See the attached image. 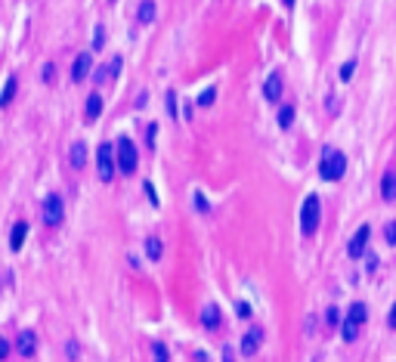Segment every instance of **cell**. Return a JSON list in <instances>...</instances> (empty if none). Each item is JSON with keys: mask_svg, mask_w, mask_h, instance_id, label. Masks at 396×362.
<instances>
[{"mask_svg": "<svg viewBox=\"0 0 396 362\" xmlns=\"http://www.w3.org/2000/svg\"><path fill=\"white\" fill-rule=\"evenodd\" d=\"M161 239H155V235H149L146 239V254H149V260H161Z\"/></svg>", "mask_w": 396, "mask_h": 362, "instance_id": "d6986e66", "label": "cell"}, {"mask_svg": "<svg viewBox=\"0 0 396 362\" xmlns=\"http://www.w3.org/2000/svg\"><path fill=\"white\" fill-rule=\"evenodd\" d=\"M347 319H353L356 325H365V319H368V306H365L362 300L350 303V310H347Z\"/></svg>", "mask_w": 396, "mask_h": 362, "instance_id": "2e32d148", "label": "cell"}, {"mask_svg": "<svg viewBox=\"0 0 396 362\" xmlns=\"http://www.w3.org/2000/svg\"><path fill=\"white\" fill-rule=\"evenodd\" d=\"M84 164H87V142H84V139H78L75 146H71V167L81 170Z\"/></svg>", "mask_w": 396, "mask_h": 362, "instance_id": "5bb4252c", "label": "cell"}, {"mask_svg": "<svg viewBox=\"0 0 396 362\" xmlns=\"http://www.w3.org/2000/svg\"><path fill=\"white\" fill-rule=\"evenodd\" d=\"M167 112L176 115V96H173V93H167Z\"/></svg>", "mask_w": 396, "mask_h": 362, "instance_id": "1f68e13d", "label": "cell"}, {"mask_svg": "<svg viewBox=\"0 0 396 362\" xmlns=\"http://www.w3.org/2000/svg\"><path fill=\"white\" fill-rule=\"evenodd\" d=\"M359 328H362V325H356L353 319H344V322H340V337H344L347 343H353L359 337Z\"/></svg>", "mask_w": 396, "mask_h": 362, "instance_id": "e0dca14e", "label": "cell"}, {"mask_svg": "<svg viewBox=\"0 0 396 362\" xmlns=\"http://www.w3.org/2000/svg\"><path fill=\"white\" fill-rule=\"evenodd\" d=\"M325 322L331 325V328L340 325V310H337V306H328V310H325Z\"/></svg>", "mask_w": 396, "mask_h": 362, "instance_id": "d4e9b609", "label": "cell"}, {"mask_svg": "<svg viewBox=\"0 0 396 362\" xmlns=\"http://www.w3.org/2000/svg\"><path fill=\"white\" fill-rule=\"evenodd\" d=\"M368 235H371V226H359L356 232H353V239H350V245H347V254L353 257V260H359V257H365V245H368Z\"/></svg>", "mask_w": 396, "mask_h": 362, "instance_id": "8992f818", "label": "cell"}, {"mask_svg": "<svg viewBox=\"0 0 396 362\" xmlns=\"http://www.w3.org/2000/svg\"><path fill=\"white\" fill-rule=\"evenodd\" d=\"M118 167L124 173L136 170V146H133V139H127V136L118 139Z\"/></svg>", "mask_w": 396, "mask_h": 362, "instance_id": "5b68a950", "label": "cell"}, {"mask_svg": "<svg viewBox=\"0 0 396 362\" xmlns=\"http://www.w3.org/2000/svg\"><path fill=\"white\" fill-rule=\"evenodd\" d=\"M102 47H105V28L96 25V31H93V50H102Z\"/></svg>", "mask_w": 396, "mask_h": 362, "instance_id": "484cf974", "label": "cell"}, {"mask_svg": "<svg viewBox=\"0 0 396 362\" xmlns=\"http://www.w3.org/2000/svg\"><path fill=\"white\" fill-rule=\"evenodd\" d=\"M16 96V78H10L7 81V87H4V93H0V105H10V99Z\"/></svg>", "mask_w": 396, "mask_h": 362, "instance_id": "7402d4cb", "label": "cell"}, {"mask_svg": "<svg viewBox=\"0 0 396 362\" xmlns=\"http://www.w3.org/2000/svg\"><path fill=\"white\" fill-rule=\"evenodd\" d=\"M99 112H102V96H99V93H90V96H87V105H84V118H87V121H96Z\"/></svg>", "mask_w": 396, "mask_h": 362, "instance_id": "4fadbf2b", "label": "cell"}, {"mask_svg": "<svg viewBox=\"0 0 396 362\" xmlns=\"http://www.w3.org/2000/svg\"><path fill=\"white\" fill-rule=\"evenodd\" d=\"M62 217H65V205H62V195L56 192H50L44 198V205H41V220L47 226H59L62 223Z\"/></svg>", "mask_w": 396, "mask_h": 362, "instance_id": "3957f363", "label": "cell"}, {"mask_svg": "<svg viewBox=\"0 0 396 362\" xmlns=\"http://www.w3.org/2000/svg\"><path fill=\"white\" fill-rule=\"evenodd\" d=\"M90 68H93V56H90V53H81V56L75 59V68H71V81L81 84L90 75Z\"/></svg>", "mask_w": 396, "mask_h": 362, "instance_id": "30bf717a", "label": "cell"}, {"mask_svg": "<svg viewBox=\"0 0 396 362\" xmlns=\"http://www.w3.org/2000/svg\"><path fill=\"white\" fill-rule=\"evenodd\" d=\"M263 96H266L269 102H279V99H282V75H279V71H273V75L266 78V84H263Z\"/></svg>", "mask_w": 396, "mask_h": 362, "instance_id": "8fae6325", "label": "cell"}, {"mask_svg": "<svg viewBox=\"0 0 396 362\" xmlns=\"http://www.w3.org/2000/svg\"><path fill=\"white\" fill-rule=\"evenodd\" d=\"M115 164H118V158L112 155V146H109V142H102L99 152H96V170H99V179H102V183H112Z\"/></svg>", "mask_w": 396, "mask_h": 362, "instance_id": "277c9868", "label": "cell"}, {"mask_svg": "<svg viewBox=\"0 0 396 362\" xmlns=\"http://www.w3.org/2000/svg\"><path fill=\"white\" fill-rule=\"evenodd\" d=\"M291 4H294V0H285V7H291Z\"/></svg>", "mask_w": 396, "mask_h": 362, "instance_id": "74e56055", "label": "cell"}, {"mask_svg": "<svg viewBox=\"0 0 396 362\" xmlns=\"http://www.w3.org/2000/svg\"><path fill=\"white\" fill-rule=\"evenodd\" d=\"M16 353H19L22 359H31L34 353H38V334H34L31 328L19 331V337H16Z\"/></svg>", "mask_w": 396, "mask_h": 362, "instance_id": "52a82bcc", "label": "cell"}, {"mask_svg": "<svg viewBox=\"0 0 396 362\" xmlns=\"http://www.w3.org/2000/svg\"><path fill=\"white\" fill-rule=\"evenodd\" d=\"M220 322H223L220 306H217V303H205V306H202V325H205L208 331H217V328H220Z\"/></svg>", "mask_w": 396, "mask_h": 362, "instance_id": "9c48e42d", "label": "cell"}, {"mask_svg": "<svg viewBox=\"0 0 396 362\" xmlns=\"http://www.w3.org/2000/svg\"><path fill=\"white\" fill-rule=\"evenodd\" d=\"M68 359H78V343H68Z\"/></svg>", "mask_w": 396, "mask_h": 362, "instance_id": "d590c367", "label": "cell"}, {"mask_svg": "<svg viewBox=\"0 0 396 362\" xmlns=\"http://www.w3.org/2000/svg\"><path fill=\"white\" fill-rule=\"evenodd\" d=\"M136 19H139L142 25H149V22L155 19V0H142V4H139V13H136Z\"/></svg>", "mask_w": 396, "mask_h": 362, "instance_id": "ac0fdd59", "label": "cell"}, {"mask_svg": "<svg viewBox=\"0 0 396 362\" xmlns=\"http://www.w3.org/2000/svg\"><path fill=\"white\" fill-rule=\"evenodd\" d=\"M260 343H263V328H248L245 331V337H242V353L245 356H254V353H260Z\"/></svg>", "mask_w": 396, "mask_h": 362, "instance_id": "ba28073f", "label": "cell"}, {"mask_svg": "<svg viewBox=\"0 0 396 362\" xmlns=\"http://www.w3.org/2000/svg\"><path fill=\"white\" fill-rule=\"evenodd\" d=\"M195 205H198V211H205V214H211V205L205 202V195H202V192H198V195H195Z\"/></svg>", "mask_w": 396, "mask_h": 362, "instance_id": "f546056e", "label": "cell"}, {"mask_svg": "<svg viewBox=\"0 0 396 362\" xmlns=\"http://www.w3.org/2000/svg\"><path fill=\"white\" fill-rule=\"evenodd\" d=\"M374 269H377V257H374V254H368V273H374Z\"/></svg>", "mask_w": 396, "mask_h": 362, "instance_id": "8d00e7d4", "label": "cell"}, {"mask_svg": "<svg viewBox=\"0 0 396 362\" xmlns=\"http://www.w3.org/2000/svg\"><path fill=\"white\" fill-rule=\"evenodd\" d=\"M319 211H322L319 195H307V198H303V208H300V232L303 235H313L319 229Z\"/></svg>", "mask_w": 396, "mask_h": 362, "instance_id": "7a4b0ae2", "label": "cell"}, {"mask_svg": "<svg viewBox=\"0 0 396 362\" xmlns=\"http://www.w3.org/2000/svg\"><path fill=\"white\" fill-rule=\"evenodd\" d=\"M142 189H146V195H149V202H152V205H158V195H155V189H152V183H142Z\"/></svg>", "mask_w": 396, "mask_h": 362, "instance_id": "4dcf8cb0", "label": "cell"}, {"mask_svg": "<svg viewBox=\"0 0 396 362\" xmlns=\"http://www.w3.org/2000/svg\"><path fill=\"white\" fill-rule=\"evenodd\" d=\"M214 99H217V87H208L202 96H198V105H214Z\"/></svg>", "mask_w": 396, "mask_h": 362, "instance_id": "cb8c5ba5", "label": "cell"}, {"mask_svg": "<svg viewBox=\"0 0 396 362\" xmlns=\"http://www.w3.org/2000/svg\"><path fill=\"white\" fill-rule=\"evenodd\" d=\"M10 353H13V343H10L7 337H0V359H7Z\"/></svg>", "mask_w": 396, "mask_h": 362, "instance_id": "83f0119b", "label": "cell"}, {"mask_svg": "<svg viewBox=\"0 0 396 362\" xmlns=\"http://www.w3.org/2000/svg\"><path fill=\"white\" fill-rule=\"evenodd\" d=\"M167 347L164 343H152V362H167Z\"/></svg>", "mask_w": 396, "mask_h": 362, "instance_id": "603a6c76", "label": "cell"}, {"mask_svg": "<svg viewBox=\"0 0 396 362\" xmlns=\"http://www.w3.org/2000/svg\"><path fill=\"white\" fill-rule=\"evenodd\" d=\"M353 68H356V62H344V68H340V78L350 81V78H353Z\"/></svg>", "mask_w": 396, "mask_h": 362, "instance_id": "f1b7e54d", "label": "cell"}, {"mask_svg": "<svg viewBox=\"0 0 396 362\" xmlns=\"http://www.w3.org/2000/svg\"><path fill=\"white\" fill-rule=\"evenodd\" d=\"M384 239H387V245H396V220H390L384 226Z\"/></svg>", "mask_w": 396, "mask_h": 362, "instance_id": "4316f807", "label": "cell"}, {"mask_svg": "<svg viewBox=\"0 0 396 362\" xmlns=\"http://www.w3.org/2000/svg\"><path fill=\"white\" fill-rule=\"evenodd\" d=\"M25 235H28V223H25V220H19V223L13 226V232H10V248H13V251H19V248H22V242H25Z\"/></svg>", "mask_w": 396, "mask_h": 362, "instance_id": "9a60e30c", "label": "cell"}, {"mask_svg": "<svg viewBox=\"0 0 396 362\" xmlns=\"http://www.w3.org/2000/svg\"><path fill=\"white\" fill-rule=\"evenodd\" d=\"M118 71H121V56H115V59H112L109 65H105V68L99 71V81H109V78H115Z\"/></svg>", "mask_w": 396, "mask_h": 362, "instance_id": "ffe728a7", "label": "cell"}, {"mask_svg": "<svg viewBox=\"0 0 396 362\" xmlns=\"http://www.w3.org/2000/svg\"><path fill=\"white\" fill-rule=\"evenodd\" d=\"M232 353H236L232 347H223V362H236V356H232Z\"/></svg>", "mask_w": 396, "mask_h": 362, "instance_id": "836d02e7", "label": "cell"}, {"mask_svg": "<svg viewBox=\"0 0 396 362\" xmlns=\"http://www.w3.org/2000/svg\"><path fill=\"white\" fill-rule=\"evenodd\" d=\"M381 195H384V202H393V198H396V170H384V176H381Z\"/></svg>", "mask_w": 396, "mask_h": 362, "instance_id": "7c38bea8", "label": "cell"}, {"mask_svg": "<svg viewBox=\"0 0 396 362\" xmlns=\"http://www.w3.org/2000/svg\"><path fill=\"white\" fill-rule=\"evenodd\" d=\"M291 124H294V108H291V105H285L282 112H279V127H282V130H288Z\"/></svg>", "mask_w": 396, "mask_h": 362, "instance_id": "44dd1931", "label": "cell"}, {"mask_svg": "<svg viewBox=\"0 0 396 362\" xmlns=\"http://www.w3.org/2000/svg\"><path fill=\"white\" fill-rule=\"evenodd\" d=\"M347 170V155L334 149V146H325L322 149V164H319V176L328 179V183H334V179H340Z\"/></svg>", "mask_w": 396, "mask_h": 362, "instance_id": "6da1fadb", "label": "cell"}, {"mask_svg": "<svg viewBox=\"0 0 396 362\" xmlns=\"http://www.w3.org/2000/svg\"><path fill=\"white\" fill-rule=\"evenodd\" d=\"M239 316H242V319L251 316V306H248V303H239Z\"/></svg>", "mask_w": 396, "mask_h": 362, "instance_id": "e575fe53", "label": "cell"}, {"mask_svg": "<svg viewBox=\"0 0 396 362\" xmlns=\"http://www.w3.org/2000/svg\"><path fill=\"white\" fill-rule=\"evenodd\" d=\"M387 325H390V328H396V303L390 306V316H387Z\"/></svg>", "mask_w": 396, "mask_h": 362, "instance_id": "d6a6232c", "label": "cell"}]
</instances>
